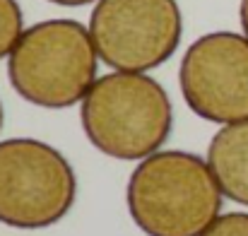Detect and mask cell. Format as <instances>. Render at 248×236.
I'll return each instance as SVG.
<instances>
[{"label":"cell","instance_id":"cell-10","mask_svg":"<svg viewBox=\"0 0 248 236\" xmlns=\"http://www.w3.org/2000/svg\"><path fill=\"white\" fill-rule=\"evenodd\" d=\"M53 5H63V7H82V5H89V2H99V0H48Z\"/></svg>","mask_w":248,"mask_h":236},{"label":"cell","instance_id":"cell-5","mask_svg":"<svg viewBox=\"0 0 248 236\" xmlns=\"http://www.w3.org/2000/svg\"><path fill=\"white\" fill-rule=\"evenodd\" d=\"M89 34L104 65L118 73H147L178 51L183 15L176 0H99Z\"/></svg>","mask_w":248,"mask_h":236},{"label":"cell","instance_id":"cell-9","mask_svg":"<svg viewBox=\"0 0 248 236\" xmlns=\"http://www.w3.org/2000/svg\"><path fill=\"white\" fill-rule=\"evenodd\" d=\"M202 236H248V212H227Z\"/></svg>","mask_w":248,"mask_h":236},{"label":"cell","instance_id":"cell-8","mask_svg":"<svg viewBox=\"0 0 248 236\" xmlns=\"http://www.w3.org/2000/svg\"><path fill=\"white\" fill-rule=\"evenodd\" d=\"M24 34V15L17 0H0V61L10 58Z\"/></svg>","mask_w":248,"mask_h":236},{"label":"cell","instance_id":"cell-4","mask_svg":"<svg viewBox=\"0 0 248 236\" xmlns=\"http://www.w3.org/2000/svg\"><path fill=\"white\" fill-rule=\"evenodd\" d=\"M78 176L61 150L36 138L0 140V224L48 229L68 217Z\"/></svg>","mask_w":248,"mask_h":236},{"label":"cell","instance_id":"cell-7","mask_svg":"<svg viewBox=\"0 0 248 236\" xmlns=\"http://www.w3.org/2000/svg\"><path fill=\"white\" fill-rule=\"evenodd\" d=\"M207 164L224 198L248 207V121L222 126L212 135Z\"/></svg>","mask_w":248,"mask_h":236},{"label":"cell","instance_id":"cell-2","mask_svg":"<svg viewBox=\"0 0 248 236\" xmlns=\"http://www.w3.org/2000/svg\"><path fill=\"white\" fill-rule=\"evenodd\" d=\"M87 140L106 157L142 161L171 135L173 109L166 89L147 73H108L80 104Z\"/></svg>","mask_w":248,"mask_h":236},{"label":"cell","instance_id":"cell-3","mask_svg":"<svg viewBox=\"0 0 248 236\" xmlns=\"http://www.w3.org/2000/svg\"><path fill=\"white\" fill-rule=\"evenodd\" d=\"M99 53L78 19H44L24 29L7 58L12 89L41 109L82 104L96 82Z\"/></svg>","mask_w":248,"mask_h":236},{"label":"cell","instance_id":"cell-11","mask_svg":"<svg viewBox=\"0 0 248 236\" xmlns=\"http://www.w3.org/2000/svg\"><path fill=\"white\" fill-rule=\"evenodd\" d=\"M239 17H241V27H244V34L248 36V0H241V7H239Z\"/></svg>","mask_w":248,"mask_h":236},{"label":"cell","instance_id":"cell-1","mask_svg":"<svg viewBox=\"0 0 248 236\" xmlns=\"http://www.w3.org/2000/svg\"><path fill=\"white\" fill-rule=\"evenodd\" d=\"M222 200L207 159L186 150L138 161L125 186L130 220L145 236H202L222 215Z\"/></svg>","mask_w":248,"mask_h":236},{"label":"cell","instance_id":"cell-12","mask_svg":"<svg viewBox=\"0 0 248 236\" xmlns=\"http://www.w3.org/2000/svg\"><path fill=\"white\" fill-rule=\"evenodd\" d=\"M2 121H5V113H2V104H0V130H2Z\"/></svg>","mask_w":248,"mask_h":236},{"label":"cell","instance_id":"cell-6","mask_svg":"<svg viewBox=\"0 0 248 236\" xmlns=\"http://www.w3.org/2000/svg\"><path fill=\"white\" fill-rule=\"evenodd\" d=\"M178 84L183 101L202 121H248V36L210 31L195 39L181 58Z\"/></svg>","mask_w":248,"mask_h":236}]
</instances>
